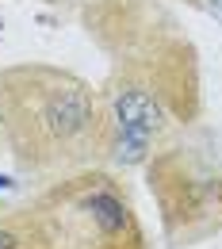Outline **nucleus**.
Masks as SVG:
<instances>
[{
  "instance_id": "5",
  "label": "nucleus",
  "mask_w": 222,
  "mask_h": 249,
  "mask_svg": "<svg viewBox=\"0 0 222 249\" xmlns=\"http://www.w3.org/2000/svg\"><path fill=\"white\" fill-rule=\"evenodd\" d=\"M4 188H12V180H8V177H0V192H4Z\"/></svg>"
},
{
  "instance_id": "2",
  "label": "nucleus",
  "mask_w": 222,
  "mask_h": 249,
  "mask_svg": "<svg viewBox=\"0 0 222 249\" xmlns=\"http://www.w3.org/2000/svg\"><path fill=\"white\" fill-rule=\"evenodd\" d=\"M169 119H172V111H169L161 89L146 85V81H123L111 92V123H115V134H130V138L154 142L161 130L169 126Z\"/></svg>"
},
{
  "instance_id": "4",
  "label": "nucleus",
  "mask_w": 222,
  "mask_h": 249,
  "mask_svg": "<svg viewBox=\"0 0 222 249\" xmlns=\"http://www.w3.org/2000/svg\"><path fill=\"white\" fill-rule=\"evenodd\" d=\"M207 8H211L215 16H222V0H207Z\"/></svg>"
},
{
  "instance_id": "1",
  "label": "nucleus",
  "mask_w": 222,
  "mask_h": 249,
  "mask_svg": "<svg viewBox=\"0 0 222 249\" xmlns=\"http://www.w3.org/2000/svg\"><path fill=\"white\" fill-rule=\"evenodd\" d=\"M19 119L38 146L62 154L92 130V96L73 77H19Z\"/></svg>"
},
{
  "instance_id": "3",
  "label": "nucleus",
  "mask_w": 222,
  "mask_h": 249,
  "mask_svg": "<svg viewBox=\"0 0 222 249\" xmlns=\"http://www.w3.org/2000/svg\"><path fill=\"white\" fill-rule=\"evenodd\" d=\"M0 249H19V234L8 230V226H0Z\"/></svg>"
}]
</instances>
